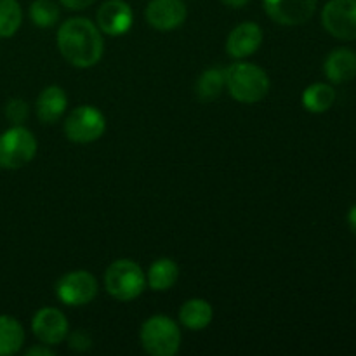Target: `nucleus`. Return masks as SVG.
Returning <instances> with one entry per match:
<instances>
[{
    "instance_id": "obj_1",
    "label": "nucleus",
    "mask_w": 356,
    "mask_h": 356,
    "mask_svg": "<svg viewBox=\"0 0 356 356\" xmlns=\"http://www.w3.org/2000/svg\"><path fill=\"white\" fill-rule=\"evenodd\" d=\"M58 47L63 58L75 68H90L103 58L101 30L87 17H70L58 30Z\"/></svg>"
},
{
    "instance_id": "obj_2",
    "label": "nucleus",
    "mask_w": 356,
    "mask_h": 356,
    "mask_svg": "<svg viewBox=\"0 0 356 356\" xmlns=\"http://www.w3.org/2000/svg\"><path fill=\"white\" fill-rule=\"evenodd\" d=\"M225 82L229 96L247 104L264 99L270 90V79L266 72L252 63H233L225 70Z\"/></svg>"
},
{
    "instance_id": "obj_3",
    "label": "nucleus",
    "mask_w": 356,
    "mask_h": 356,
    "mask_svg": "<svg viewBox=\"0 0 356 356\" xmlns=\"http://www.w3.org/2000/svg\"><path fill=\"white\" fill-rule=\"evenodd\" d=\"M104 287L117 301H134L146 289V275L134 261L118 259L108 266L104 273Z\"/></svg>"
},
{
    "instance_id": "obj_4",
    "label": "nucleus",
    "mask_w": 356,
    "mask_h": 356,
    "mask_svg": "<svg viewBox=\"0 0 356 356\" xmlns=\"http://www.w3.org/2000/svg\"><path fill=\"white\" fill-rule=\"evenodd\" d=\"M139 337L145 351L152 356H174L181 346V332L177 323L163 315H155L146 320Z\"/></svg>"
},
{
    "instance_id": "obj_5",
    "label": "nucleus",
    "mask_w": 356,
    "mask_h": 356,
    "mask_svg": "<svg viewBox=\"0 0 356 356\" xmlns=\"http://www.w3.org/2000/svg\"><path fill=\"white\" fill-rule=\"evenodd\" d=\"M37 155V139L23 125H14L0 134V167L21 169Z\"/></svg>"
},
{
    "instance_id": "obj_6",
    "label": "nucleus",
    "mask_w": 356,
    "mask_h": 356,
    "mask_svg": "<svg viewBox=\"0 0 356 356\" xmlns=\"http://www.w3.org/2000/svg\"><path fill=\"white\" fill-rule=\"evenodd\" d=\"M106 131L104 115L90 104L75 108L65 120V134L70 141L87 145L101 138Z\"/></svg>"
},
{
    "instance_id": "obj_7",
    "label": "nucleus",
    "mask_w": 356,
    "mask_h": 356,
    "mask_svg": "<svg viewBox=\"0 0 356 356\" xmlns=\"http://www.w3.org/2000/svg\"><path fill=\"white\" fill-rule=\"evenodd\" d=\"M322 24L339 40H356V0H329L322 10Z\"/></svg>"
},
{
    "instance_id": "obj_8",
    "label": "nucleus",
    "mask_w": 356,
    "mask_h": 356,
    "mask_svg": "<svg viewBox=\"0 0 356 356\" xmlns=\"http://www.w3.org/2000/svg\"><path fill=\"white\" fill-rule=\"evenodd\" d=\"M97 294V282L89 271L79 270L66 273L56 284V296L66 306H83L94 301Z\"/></svg>"
},
{
    "instance_id": "obj_9",
    "label": "nucleus",
    "mask_w": 356,
    "mask_h": 356,
    "mask_svg": "<svg viewBox=\"0 0 356 356\" xmlns=\"http://www.w3.org/2000/svg\"><path fill=\"white\" fill-rule=\"evenodd\" d=\"M266 14L282 26L308 23L316 10L318 0H263Z\"/></svg>"
},
{
    "instance_id": "obj_10",
    "label": "nucleus",
    "mask_w": 356,
    "mask_h": 356,
    "mask_svg": "<svg viewBox=\"0 0 356 356\" xmlns=\"http://www.w3.org/2000/svg\"><path fill=\"white\" fill-rule=\"evenodd\" d=\"M31 329L42 344L58 346L68 336V320L59 309L42 308L35 313L31 320Z\"/></svg>"
},
{
    "instance_id": "obj_11",
    "label": "nucleus",
    "mask_w": 356,
    "mask_h": 356,
    "mask_svg": "<svg viewBox=\"0 0 356 356\" xmlns=\"http://www.w3.org/2000/svg\"><path fill=\"white\" fill-rule=\"evenodd\" d=\"M145 16L155 30L170 31L186 21L188 10L183 0H149Z\"/></svg>"
},
{
    "instance_id": "obj_12",
    "label": "nucleus",
    "mask_w": 356,
    "mask_h": 356,
    "mask_svg": "<svg viewBox=\"0 0 356 356\" xmlns=\"http://www.w3.org/2000/svg\"><path fill=\"white\" fill-rule=\"evenodd\" d=\"M132 19V9L125 0H106L97 10V28L108 37L127 33Z\"/></svg>"
},
{
    "instance_id": "obj_13",
    "label": "nucleus",
    "mask_w": 356,
    "mask_h": 356,
    "mask_svg": "<svg viewBox=\"0 0 356 356\" xmlns=\"http://www.w3.org/2000/svg\"><path fill=\"white\" fill-rule=\"evenodd\" d=\"M263 44V30L257 23L245 21L240 23L235 30L229 33L226 40V51L232 58L243 59L252 56Z\"/></svg>"
},
{
    "instance_id": "obj_14",
    "label": "nucleus",
    "mask_w": 356,
    "mask_h": 356,
    "mask_svg": "<svg viewBox=\"0 0 356 356\" xmlns=\"http://www.w3.org/2000/svg\"><path fill=\"white\" fill-rule=\"evenodd\" d=\"M323 72L332 83H346L356 76V52L351 49H334L323 63Z\"/></svg>"
},
{
    "instance_id": "obj_15",
    "label": "nucleus",
    "mask_w": 356,
    "mask_h": 356,
    "mask_svg": "<svg viewBox=\"0 0 356 356\" xmlns=\"http://www.w3.org/2000/svg\"><path fill=\"white\" fill-rule=\"evenodd\" d=\"M68 106L66 92L59 86L45 87L37 97V115L44 124H54L65 115Z\"/></svg>"
},
{
    "instance_id": "obj_16",
    "label": "nucleus",
    "mask_w": 356,
    "mask_h": 356,
    "mask_svg": "<svg viewBox=\"0 0 356 356\" xmlns=\"http://www.w3.org/2000/svg\"><path fill=\"white\" fill-rule=\"evenodd\" d=\"M177 278H179V266L172 259L162 257L149 266L148 275H146V284L149 285L152 291L163 292L174 287Z\"/></svg>"
},
{
    "instance_id": "obj_17",
    "label": "nucleus",
    "mask_w": 356,
    "mask_h": 356,
    "mask_svg": "<svg viewBox=\"0 0 356 356\" xmlns=\"http://www.w3.org/2000/svg\"><path fill=\"white\" fill-rule=\"evenodd\" d=\"M212 306L205 299H190L179 309V320L186 329L204 330L212 322Z\"/></svg>"
},
{
    "instance_id": "obj_18",
    "label": "nucleus",
    "mask_w": 356,
    "mask_h": 356,
    "mask_svg": "<svg viewBox=\"0 0 356 356\" xmlns=\"http://www.w3.org/2000/svg\"><path fill=\"white\" fill-rule=\"evenodd\" d=\"M24 330L16 318L0 315V356H10L23 348Z\"/></svg>"
},
{
    "instance_id": "obj_19",
    "label": "nucleus",
    "mask_w": 356,
    "mask_h": 356,
    "mask_svg": "<svg viewBox=\"0 0 356 356\" xmlns=\"http://www.w3.org/2000/svg\"><path fill=\"white\" fill-rule=\"evenodd\" d=\"M336 101V90L329 83H313L302 92V106L312 113H325Z\"/></svg>"
},
{
    "instance_id": "obj_20",
    "label": "nucleus",
    "mask_w": 356,
    "mask_h": 356,
    "mask_svg": "<svg viewBox=\"0 0 356 356\" xmlns=\"http://www.w3.org/2000/svg\"><path fill=\"white\" fill-rule=\"evenodd\" d=\"M226 86L225 82V70L219 68H209L198 76L197 80V96L200 97V101H214L216 97H219L222 87Z\"/></svg>"
},
{
    "instance_id": "obj_21",
    "label": "nucleus",
    "mask_w": 356,
    "mask_h": 356,
    "mask_svg": "<svg viewBox=\"0 0 356 356\" xmlns=\"http://www.w3.org/2000/svg\"><path fill=\"white\" fill-rule=\"evenodd\" d=\"M23 13L17 0H0V38H9L19 30Z\"/></svg>"
},
{
    "instance_id": "obj_22",
    "label": "nucleus",
    "mask_w": 356,
    "mask_h": 356,
    "mask_svg": "<svg viewBox=\"0 0 356 356\" xmlns=\"http://www.w3.org/2000/svg\"><path fill=\"white\" fill-rule=\"evenodd\" d=\"M59 6L54 0H35L30 6V17L35 26L51 28L59 21Z\"/></svg>"
},
{
    "instance_id": "obj_23",
    "label": "nucleus",
    "mask_w": 356,
    "mask_h": 356,
    "mask_svg": "<svg viewBox=\"0 0 356 356\" xmlns=\"http://www.w3.org/2000/svg\"><path fill=\"white\" fill-rule=\"evenodd\" d=\"M6 117L7 120L13 122L14 125H21L28 118V104L23 99H10L6 104Z\"/></svg>"
},
{
    "instance_id": "obj_24",
    "label": "nucleus",
    "mask_w": 356,
    "mask_h": 356,
    "mask_svg": "<svg viewBox=\"0 0 356 356\" xmlns=\"http://www.w3.org/2000/svg\"><path fill=\"white\" fill-rule=\"evenodd\" d=\"M90 344H92V341H90V337L87 336L86 332H75L70 336V346L73 348V350L76 351H86L89 350Z\"/></svg>"
},
{
    "instance_id": "obj_25",
    "label": "nucleus",
    "mask_w": 356,
    "mask_h": 356,
    "mask_svg": "<svg viewBox=\"0 0 356 356\" xmlns=\"http://www.w3.org/2000/svg\"><path fill=\"white\" fill-rule=\"evenodd\" d=\"M66 9L70 10H80V9H87L89 6H92L96 0H59Z\"/></svg>"
},
{
    "instance_id": "obj_26",
    "label": "nucleus",
    "mask_w": 356,
    "mask_h": 356,
    "mask_svg": "<svg viewBox=\"0 0 356 356\" xmlns=\"http://www.w3.org/2000/svg\"><path fill=\"white\" fill-rule=\"evenodd\" d=\"M348 225H350L351 232L356 235V204L350 209V212H348Z\"/></svg>"
},
{
    "instance_id": "obj_27",
    "label": "nucleus",
    "mask_w": 356,
    "mask_h": 356,
    "mask_svg": "<svg viewBox=\"0 0 356 356\" xmlns=\"http://www.w3.org/2000/svg\"><path fill=\"white\" fill-rule=\"evenodd\" d=\"M26 355H28V356H33V355H45V356H51V355H54V351L45 350V348H38V346H35V348H30V350L26 351Z\"/></svg>"
},
{
    "instance_id": "obj_28",
    "label": "nucleus",
    "mask_w": 356,
    "mask_h": 356,
    "mask_svg": "<svg viewBox=\"0 0 356 356\" xmlns=\"http://www.w3.org/2000/svg\"><path fill=\"white\" fill-rule=\"evenodd\" d=\"M221 2L225 3V6L233 7V9H240V7H243L249 3V0H221Z\"/></svg>"
}]
</instances>
